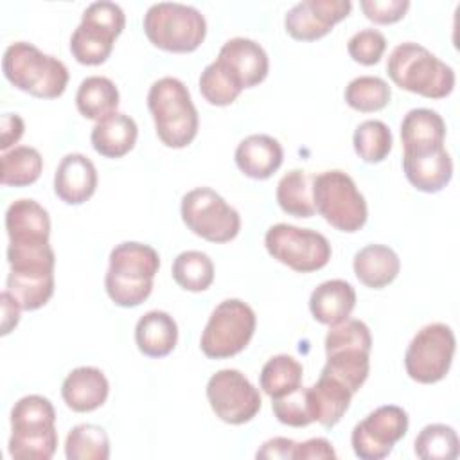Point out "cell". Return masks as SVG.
<instances>
[{"label":"cell","instance_id":"22","mask_svg":"<svg viewBox=\"0 0 460 460\" xmlns=\"http://www.w3.org/2000/svg\"><path fill=\"white\" fill-rule=\"evenodd\" d=\"M235 165L239 171L253 180H266L279 171L284 160L282 146L270 135H250L235 147Z\"/></svg>","mask_w":460,"mask_h":460},{"label":"cell","instance_id":"26","mask_svg":"<svg viewBox=\"0 0 460 460\" xmlns=\"http://www.w3.org/2000/svg\"><path fill=\"white\" fill-rule=\"evenodd\" d=\"M137 122L126 113H111L92 128V146L104 158H120L128 155L137 142Z\"/></svg>","mask_w":460,"mask_h":460},{"label":"cell","instance_id":"24","mask_svg":"<svg viewBox=\"0 0 460 460\" xmlns=\"http://www.w3.org/2000/svg\"><path fill=\"white\" fill-rule=\"evenodd\" d=\"M446 122L429 108L410 110L401 122V142L404 153H422L444 146Z\"/></svg>","mask_w":460,"mask_h":460},{"label":"cell","instance_id":"41","mask_svg":"<svg viewBox=\"0 0 460 460\" xmlns=\"http://www.w3.org/2000/svg\"><path fill=\"white\" fill-rule=\"evenodd\" d=\"M349 56L365 66L379 63L386 50V38L376 29H361L350 36L347 43Z\"/></svg>","mask_w":460,"mask_h":460},{"label":"cell","instance_id":"14","mask_svg":"<svg viewBox=\"0 0 460 460\" xmlns=\"http://www.w3.org/2000/svg\"><path fill=\"white\" fill-rule=\"evenodd\" d=\"M207 399L216 417L232 426L252 420L262 404L259 390L235 368H221L210 376Z\"/></svg>","mask_w":460,"mask_h":460},{"label":"cell","instance_id":"35","mask_svg":"<svg viewBox=\"0 0 460 460\" xmlns=\"http://www.w3.org/2000/svg\"><path fill=\"white\" fill-rule=\"evenodd\" d=\"M5 289L14 296L23 311H36L43 307L54 293V273L29 275L9 271Z\"/></svg>","mask_w":460,"mask_h":460},{"label":"cell","instance_id":"9","mask_svg":"<svg viewBox=\"0 0 460 460\" xmlns=\"http://www.w3.org/2000/svg\"><path fill=\"white\" fill-rule=\"evenodd\" d=\"M124 25L126 14L119 4L108 0L90 4L70 38V52L74 59L90 66L104 63Z\"/></svg>","mask_w":460,"mask_h":460},{"label":"cell","instance_id":"42","mask_svg":"<svg viewBox=\"0 0 460 460\" xmlns=\"http://www.w3.org/2000/svg\"><path fill=\"white\" fill-rule=\"evenodd\" d=\"M359 7L363 9L365 16L374 23H395L399 22L408 7V0H361Z\"/></svg>","mask_w":460,"mask_h":460},{"label":"cell","instance_id":"36","mask_svg":"<svg viewBox=\"0 0 460 460\" xmlns=\"http://www.w3.org/2000/svg\"><path fill=\"white\" fill-rule=\"evenodd\" d=\"M356 155L367 164L383 162L392 151V131L390 128L377 119L363 120L352 137Z\"/></svg>","mask_w":460,"mask_h":460},{"label":"cell","instance_id":"5","mask_svg":"<svg viewBox=\"0 0 460 460\" xmlns=\"http://www.w3.org/2000/svg\"><path fill=\"white\" fill-rule=\"evenodd\" d=\"M2 72L14 88L40 99H56L68 84L65 63L29 41H14L5 49Z\"/></svg>","mask_w":460,"mask_h":460},{"label":"cell","instance_id":"17","mask_svg":"<svg viewBox=\"0 0 460 460\" xmlns=\"http://www.w3.org/2000/svg\"><path fill=\"white\" fill-rule=\"evenodd\" d=\"M216 61L244 90L262 83L270 70L266 50L250 38H232L219 49Z\"/></svg>","mask_w":460,"mask_h":460},{"label":"cell","instance_id":"37","mask_svg":"<svg viewBox=\"0 0 460 460\" xmlns=\"http://www.w3.org/2000/svg\"><path fill=\"white\" fill-rule=\"evenodd\" d=\"M392 97L388 83L377 75L354 77L345 88V102L361 113L383 110Z\"/></svg>","mask_w":460,"mask_h":460},{"label":"cell","instance_id":"7","mask_svg":"<svg viewBox=\"0 0 460 460\" xmlns=\"http://www.w3.org/2000/svg\"><path fill=\"white\" fill-rule=\"evenodd\" d=\"M144 32L162 50L192 52L205 40L207 20L192 5L158 2L144 14Z\"/></svg>","mask_w":460,"mask_h":460},{"label":"cell","instance_id":"6","mask_svg":"<svg viewBox=\"0 0 460 460\" xmlns=\"http://www.w3.org/2000/svg\"><path fill=\"white\" fill-rule=\"evenodd\" d=\"M327 361L322 368L323 376L336 379L356 394L368 377L372 336L365 322L347 318L332 325L325 336Z\"/></svg>","mask_w":460,"mask_h":460},{"label":"cell","instance_id":"19","mask_svg":"<svg viewBox=\"0 0 460 460\" xmlns=\"http://www.w3.org/2000/svg\"><path fill=\"white\" fill-rule=\"evenodd\" d=\"M402 169L417 190L433 194L451 181L453 160L442 146L422 153H402Z\"/></svg>","mask_w":460,"mask_h":460},{"label":"cell","instance_id":"15","mask_svg":"<svg viewBox=\"0 0 460 460\" xmlns=\"http://www.w3.org/2000/svg\"><path fill=\"white\" fill-rule=\"evenodd\" d=\"M408 431V413L395 404H385L358 422L350 435L354 455L361 460H381Z\"/></svg>","mask_w":460,"mask_h":460},{"label":"cell","instance_id":"34","mask_svg":"<svg viewBox=\"0 0 460 460\" xmlns=\"http://www.w3.org/2000/svg\"><path fill=\"white\" fill-rule=\"evenodd\" d=\"M65 456L68 460H108L110 438L101 426L77 424L66 435Z\"/></svg>","mask_w":460,"mask_h":460},{"label":"cell","instance_id":"28","mask_svg":"<svg viewBox=\"0 0 460 460\" xmlns=\"http://www.w3.org/2000/svg\"><path fill=\"white\" fill-rule=\"evenodd\" d=\"M352 395L354 394L345 385L320 374V379L313 386H307L313 420L325 428L336 426L349 410Z\"/></svg>","mask_w":460,"mask_h":460},{"label":"cell","instance_id":"31","mask_svg":"<svg viewBox=\"0 0 460 460\" xmlns=\"http://www.w3.org/2000/svg\"><path fill=\"white\" fill-rule=\"evenodd\" d=\"M0 181L9 187H27L34 183L43 171V158L36 147L14 146L2 155Z\"/></svg>","mask_w":460,"mask_h":460},{"label":"cell","instance_id":"46","mask_svg":"<svg viewBox=\"0 0 460 460\" xmlns=\"http://www.w3.org/2000/svg\"><path fill=\"white\" fill-rule=\"evenodd\" d=\"M0 302H2V336H5L18 325L22 307L7 289L2 291Z\"/></svg>","mask_w":460,"mask_h":460},{"label":"cell","instance_id":"33","mask_svg":"<svg viewBox=\"0 0 460 460\" xmlns=\"http://www.w3.org/2000/svg\"><path fill=\"white\" fill-rule=\"evenodd\" d=\"M174 282L185 291H205L214 282V262L199 250H187L176 255L171 268Z\"/></svg>","mask_w":460,"mask_h":460},{"label":"cell","instance_id":"8","mask_svg":"<svg viewBox=\"0 0 460 460\" xmlns=\"http://www.w3.org/2000/svg\"><path fill=\"white\" fill-rule=\"evenodd\" d=\"M314 210L336 230L354 234L367 223L368 208L354 180L340 171H323L313 176Z\"/></svg>","mask_w":460,"mask_h":460},{"label":"cell","instance_id":"3","mask_svg":"<svg viewBox=\"0 0 460 460\" xmlns=\"http://www.w3.org/2000/svg\"><path fill=\"white\" fill-rule=\"evenodd\" d=\"M147 108L164 146L181 149L196 138L199 128L198 110L180 79L165 75L155 81L147 92Z\"/></svg>","mask_w":460,"mask_h":460},{"label":"cell","instance_id":"12","mask_svg":"<svg viewBox=\"0 0 460 460\" xmlns=\"http://www.w3.org/2000/svg\"><path fill=\"white\" fill-rule=\"evenodd\" d=\"M180 212L185 226L210 243H228L241 230L239 212L208 187H198L183 194Z\"/></svg>","mask_w":460,"mask_h":460},{"label":"cell","instance_id":"30","mask_svg":"<svg viewBox=\"0 0 460 460\" xmlns=\"http://www.w3.org/2000/svg\"><path fill=\"white\" fill-rule=\"evenodd\" d=\"M311 180L302 169H291L277 183V203L279 207L295 217H311L314 216L313 203V185Z\"/></svg>","mask_w":460,"mask_h":460},{"label":"cell","instance_id":"18","mask_svg":"<svg viewBox=\"0 0 460 460\" xmlns=\"http://www.w3.org/2000/svg\"><path fill=\"white\" fill-rule=\"evenodd\" d=\"M97 189V169L83 153H68L61 158L54 174V192L66 205L88 201Z\"/></svg>","mask_w":460,"mask_h":460},{"label":"cell","instance_id":"23","mask_svg":"<svg viewBox=\"0 0 460 460\" xmlns=\"http://www.w3.org/2000/svg\"><path fill=\"white\" fill-rule=\"evenodd\" d=\"M356 305V291L343 279H331L318 284L309 296L313 318L323 325H338L347 320Z\"/></svg>","mask_w":460,"mask_h":460},{"label":"cell","instance_id":"40","mask_svg":"<svg viewBox=\"0 0 460 460\" xmlns=\"http://www.w3.org/2000/svg\"><path fill=\"white\" fill-rule=\"evenodd\" d=\"M271 408H273L277 420L286 426L304 428V426H309L311 422H314L313 415H311L307 388L302 385L282 397L271 399Z\"/></svg>","mask_w":460,"mask_h":460},{"label":"cell","instance_id":"1","mask_svg":"<svg viewBox=\"0 0 460 460\" xmlns=\"http://www.w3.org/2000/svg\"><path fill=\"white\" fill-rule=\"evenodd\" d=\"M158 252L144 243L124 241L110 252V266L104 288L111 302L120 307L140 305L153 291V279L158 273Z\"/></svg>","mask_w":460,"mask_h":460},{"label":"cell","instance_id":"20","mask_svg":"<svg viewBox=\"0 0 460 460\" xmlns=\"http://www.w3.org/2000/svg\"><path fill=\"white\" fill-rule=\"evenodd\" d=\"M110 394V383L102 370L95 367L74 368L61 385L65 404L77 413H88L101 408Z\"/></svg>","mask_w":460,"mask_h":460},{"label":"cell","instance_id":"13","mask_svg":"<svg viewBox=\"0 0 460 460\" xmlns=\"http://www.w3.org/2000/svg\"><path fill=\"white\" fill-rule=\"evenodd\" d=\"M455 347L456 340L449 325L440 322L424 325L404 352L406 374L422 385L442 381L451 368Z\"/></svg>","mask_w":460,"mask_h":460},{"label":"cell","instance_id":"2","mask_svg":"<svg viewBox=\"0 0 460 460\" xmlns=\"http://www.w3.org/2000/svg\"><path fill=\"white\" fill-rule=\"evenodd\" d=\"M386 72L399 88L426 99H444L455 88V72L426 47L404 41L388 56Z\"/></svg>","mask_w":460,"mask_h":460},{"label":"cell","instance_id":"44","mask_svg":"<svg viewBox=\"0 0 460 460\" xmlns=\"http://www.w3.org/2000/svg\"><path fill=\"white\" fill-rule=\"evenodd\" d=\"M295 446L296 442L286 437H273L270 440H266L255 453L257 458H268V460H293V453H295Z\"/></svg>","mask_w":460,"mask_h":460},{"label":"cell","instance_id":"39","mask_svg":"<svg viewBox=\"0 0 460 460\" xmlns=\"http://www.w3.org/2000/svg\"><path fill=\"white\" fill-rule=\"evenodd\" d=\"M199 92L208 104L228 106L239 97L243 88L217 61H212L199 75Z\"/></svg>","mask_w":460,"mask_h":460},{"label":"cell","instance_id":"45","mask_svg":"<svg viewBox=\"0 0 460 460\" xmlns=\"http://www.w3.org/2000/svg\"><path fill=\"white\" fill-rule=\"evenodd\" d=\"M25 124L23 119L16 113H4L0 124V149L5 153L11 146H14L23 135Z\"/></svg>","mask_w":460,"mask_h":460},{"label":"cell","instance_id":"25","mask_svg":"<svg viewBox=\"0 0 460 460\" xmlns=\"http://www.w3.org/2000/svg\"><path fill=\"white\" fill-rule=\"evenodd\" d=\"M352 268L363 286L381 289L395 280L401 271V261L386 244H367L356 252Z\"/></svg>","mask_w":460,"mask_h":460},{"label":"cell","instance_id":"32","mask_svg":"<svg viewBox=\"0 0 460 460\" xmlns=\"http://www.w3.org/2000/svg\"><path fill=\"white\" fill-rule=\"evenodd\" d=\"M302 365L288 354H277L270 358L261 370V388L271 399L282 397L302 385Z\"/></svg>","mask_w":460,"mask_h":460},{"label":"cell","instance_id":"29","mask_svg":"<svg viewBox=\"0 0 460 460\" xmlns=\"http://www.w3.org/2000/svg\"><path fill=\"white\" fill-rule=\"evenodd\" d=\"M77 111L95 122L117 111L119 90L115 83L104 75H90L81 81L75 93Z\"/></svg>","mask_w":460,"mask_h":460},{"label":"cell","instance_id":"4","mask_svg":"<svg viewBox=\"0 0 460 460\" xmlns=\"http://www.w3.org/2000/svg\"><path fill=\"white\" fill-rule=\"evenodd\" d=\"M58 447L56 410L43 395H25L11 410L9 455L16 460H49Z\"/></svg>","mask_w":460,"mask_h":460},{"label":"cell","instance_id":"10","mask_svg":"<svg viewBox=\"0 0 460 460\" xmlns=\"http://www.w3.org/2000/svg\"><path fill=\"white\" fill-rule=\"evenodd\" d=\"M255 325V313L246 302L226 298L210 313L201 332L199 347L210 359L232 358L250 343Z\"/></svg>","mask_w":460,"mask_h":460},{"label":"cell","instance_id":"11","mask_svg":"<svg viewBox=\"0 0 460 460\" xmlns=\"http://www.w3.org/2000/svg\"><path fill=\"white\" fill-rule=\"evenodd\" d=\"M264 246L275 261L298 273L322 270L332 253L323 234L288 223L270 226L264 235Z\"/></svg>","mask_w":460,"mask_h":460},{"label":"cell","instance_id":"16","mask_svg":"<svg viewBox=\"0 0 460 460\" xmlns=\"http://www.w3.org/2000/svg\"><path fill=\"white\" fill-rule=\"evenodd\" d=\"M349 0H304L295 4L284 16L288 34L300 41L323 38L338 22L349 16Z\"/></svg>","mask_w":460,"mask_h":460},{"label":"cell","instance_id":"21","mask_svg":"<svg viewBox=\"0 0 460 460\" xmlns=\"http://www.w3.org/2000/svg\"><path fill=\"white\" fill-rule=\"evenodd\" d=\"M5 230L9 243L38 244L49 243L50 217L49 212L34 199L22 198L13 201L5 210Z\"/></svg>","mask_w":460,"mask_h":460},{"label":"cell","instance_id":"38","mask_svg":"<svg viewBox=\"0 0 460 460\" xmlns=\"http://www.w3.org/2000/svg\"><path fill=\"white\" fill-rule=\"evenodd\" d=\"M413 451L422 460H451L458 456V435L447 424H428L415 437Z\"/></svg>","mask_w":460,"mask_h":460},{"label":"cell","instance_id":"43","mask_svg":"<svg viewBox=\"0 0 460 460\" xmlns=\"http://www.w3.org/2000/svg\"><path fill=\"white\" fill-rule=\"evenodd\" d=\"M322 458H336V451L327 438L316 437L305 442H296L293 460H322Z\"/></svg>","mask_w":460,"mask_h":460},{"label":"cell","instance_id":"27","mask_svg":"<svg viewBox=\"0 0 460 460\" xmlns=\"http://www.w3.org/2000/svg\"><path fill=\"white\" fill-rule=\"evenodd\" d=\"M138 350L149 358H164L176 347L178 325L165 311H147L135 325Z\"/></svg>","mask_w":460,"mask_h":460}]
</instances>
